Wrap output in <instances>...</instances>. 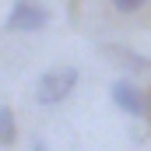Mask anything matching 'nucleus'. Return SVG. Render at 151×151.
Returning <instances> with one entry per match:
<instances>
[{"label": "nucleus", "instance_id": "7", "mask_svg": "<svg viewBox=\"0 0 151 151\" xmlns=\"http://www.w3.org/2000/svg\"><path fill=\"white\" fill-rule=\"evenodd\" d=\"M32 151H49V148H46L42 141H35V144H32Z\"/></svg>", "mask_w": 151, "mask_h": 151}, {"label": "nucleus", "instance_id": "6", "mask_svg": "<svg viewBox=\"0 0 151 151\" xmlns=\"http://www.w3.org/2000/svg\"><path fill=\"white\" fill-rule=\"evenodd\" d=\"M148 0H113V7L119 11V14H134V11H141Z\"/></svg>", "mask_w": 151, "mask_h": 151}, {"label": "nucleus", "instance_id": "5", "mask_svg": "<svg viewBox=\"0 0 151 151\" xmlns=\"http://www.w3.org/2000/svg\"><path fill=\"white\" fill-rule=\"evenodd\" d=\"M18 141V127H14V109L0 106V148H11Z\"/></svg>", "mask_w": 151, "mask_h": 151}, {"label": "nucleus", "instance_id": "2", "mask_svg": "<svg viewBox=\"0 0 151 151\" xmlns=\"http://www.w3.org/2000/svg\"><path fill=\"white\" fill-rule=\"evenodd\" d=\"M49 25V11L39 0H18L7 14V32H39Z\"/></svg>", "mask_w": 151, "mask_h": 151}, {"label": "nucleus", "instance_id": "1", "mask_svg": "<svg viewBox=\"0 0 151 151\" xmlns=\"http://www.w3.org/2000/svg\"><path fill=\"white\" fill-rule=\"evenodd\" d=\"M77 67H53V70H46V74L35 81V99L42 106H60L70 91L77 88Z\"/></svg>", "mask_w": 151, "mask_h": 151}, {"label": "nucleus", "instance_id": "8", "mask_svg": "<svg viewBox=\"0 0 151 151\" xmlns=\"http://www.w3.org/2000/svg\"><path fill=\"white\" fill-rule=\"evenodd\" d=\"M148 70H151V60H148Z\"/></svg>", "mask_w": 151, "mask_h": 151}, {"label": "nucleus", "instance_id": "3", "mask_svg": "<svg viewBox=\"0 0 151 151\" xmlns=\"http://www.w3.org/2000/svg\"><path fill=\"white\" fill-rule=\"evenodd\" d=\"M109 95H113L116 109H123L127 116H148V95L134 81H113Z\"/></svg>", "mask_w": 151, "mask_h": 151}, {"label": "nucleus", "instance_id": "4", "mask_svg": "<svg viewBox=\"0 0 151 151\" xmlns=\"http://www.w3.org/2000/svg\"><path fill=\"white\" fill-rule=\"evenodd\" d=\"M102 53L116 60L123 70H148V60L141 56V53H134V49H127V46H102Z\"/></svg>", "mask_w": 151, "mask_h": 151}]
</instances>
